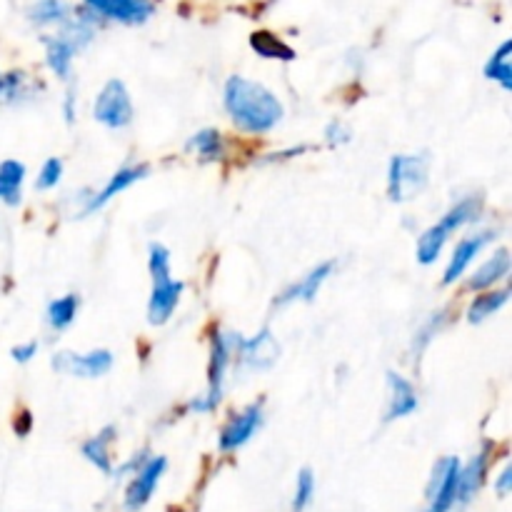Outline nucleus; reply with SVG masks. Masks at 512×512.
Segmentation results:
<instances>
[{"label": "nucleus", "instance_id": "obj_1", "mask_svg": "<svg viewBox=\"0 0 512 512\" xmlns=\"http://www.w3.org/2000/svg\"><path fill=\"white\" fill-rule=\"evenodd\" d=\"M225 110L245 133H268L283 118L280 100L268 88L240 75L225 83Z\"/></svg>", "mask_w": 512, "mask_h": 512}, {"label": "nucleus", "instance_id": "obj_2", "mask_svg": "<svg viewBox=\"0 0 512 512\" xmlns=\"http://www.w3.org/2000/svg\"><path fill=\"white\" fill-rule=\"evenodd\" d=\"M240 335L238 333H215L213 343H210V370H208V390L205 395H200L198 400L190 403V410L195 413H210L220 405L223 400V383H225V373H228L230 365V355L238 350L240 345Z\"/></svg>", "mask_w": 512, "mask_h": 512}, {"label": "nucleus", "instance_id": "obj_3", "mask_svg": "<svg viewBox=\"0 0 512 512\" xmlns=\"http://www.w3.org/2000/svg\"><path fill=\"white\" fill-rule=\"evenodd\" d=\"M478 213H480L478 198H468V200H463V203L455 205L453 210H448L438 225H433V228H428L423 235H420V240H418L420 263L423 265L435 263V260H438V255L443 253V248H445V243H448L450 235H453L455 230L463 228V225L473 223V220L478 218Z\"/></svg>", "mask_w": 512, "mask_h": 512}, {"label": "nucleus", "instance_id": "obj_4", "mask_svg": "<svg viewBox=\"0 0 512 512\" xmlns=\"http://www.w3.org/2000/svg\"><path fill=\"white\" fill-rule=\"evenodd\" d=\"M430 160L425 155H395L390 160L388 193L395 203L415 198L428 183Z\"/></svg>", "mask_w": 512, "mask_h": 512}, {"label": "nucleus", "instance_id": "obj_5", "mask_svg": "<svg viewBox=\"0 0 512 512\" xmlns=\"http://www.w3.org/2000/svg\"><path fill=\"white\" fill-rule=\"evenodd\" d=\"M83 10L95 20L140 25L155 13L153 0H83Z\"/></svg>", "mask_w": 512, "mask_h": 512}, {"label": "nucleus", "instance_id": "obj_6", "mask_svg": "<svg viewBox=\"0 0 512 512\" xmlns=\"http://www.w3.org/2000/svg\"><path fill=\"white\" fill-rule=\"evenodd\" d=\"M95 120L108 128H125L133 120V103L120 80H108L95 100Z\"/></svg>", "mask_w": 512, "mask_h": 512}, {"label": "nucleus", "instance_id": "obj_7", "mask_svg": "<svg viewBox=\"0 0 512 512\" xmlns=\"http://www.w3.org/2000/svg\"><path fill=\"white\" fill-rule=\"evenodd\" d=\"M458 478L460 460L445 458L435 465L433 480H430V510L428 512H448L458 503Z\"/></svg>", "mask_w": 512, "mask_h": 512}, {"label": "nucleus", "instance_id": "obj_8", "mask_svg": "<svg viewBox=\"0 0 512 512\" xmlns=\"http://www.w3.org/2000/svg\"><path fill=\"white\" fill-rule=\"evenodd\" d=\"M165 468H168V460L165 458H148L143 465H140L138 475H135L133 483L128 485V493H125V510L128 512L140 510L150 498H153Z\"/></svg>", "mask_w": 512, "mask_h": 512}, {"label": "nucleus", "instance_id": "obj_9", "mask_svg": "<svg viewBox=\"0 0 512 512\" xmlns=\"http://www.w3.org/2000/svg\"><path fill=\"white\" fill-rule=\"evenodd\" d=\"M153 293H150L148 303V320L153 325L168 323L173 310L178 308L180 295H183V283L170 278V273L153 275Z\"/></svg>", "mask_w": 512, "mask_h": 512}, {"label": "nucleus", "instance_id": "obj_10", "mask_svg": "<svg viewBox=\"0 0 512 512\" xmlns=\"http://www.w3.org/2000/svg\"><path fill=\"white\" fill-rule=\"evenodd\" d=\"M260 423H263V403L248 405L240 415H235L220 433V450L223 453H233V450L243 448L255 433H258Z\"/></svg>", "mask_w": 512, "mask_h": 512}, {"label": "nucleus", "instance_id": "obj_11", "mask_svg": "<svg viewBox=\"0 0 512 512\" xmlns=\"http://www.w3.org/2000/svg\"><path fill=\"white\" fill-rule=\"evenodd\" d=\"M55 370L65 375H78V378H100L113 365V355L108 350H93V353L75 355V353H60L55 358Z\"/></svg>", "mask_w": 512, "mask_h": 512}, {"label": "nucleus", "instance_id": "obj_12", "mask_svg": "<svg viewBox=\"0 0 512 512\" xmlns=\"http://www.w3.org/2000/svg\"><path fill=\"white\" fill-rule=\"evenodd\" d=\"M235 353L240 355V363H243L245 370H268L273 368L275 360H278L280 348L278 343H275L273 333H270V330H263V333L255 335L253 340H240Z\"/></svg>", "mask_w": 512, "mask_h": 512}, {"label": "nucleus", "instance_id": "obj_13", "mask_svg": "<svg viewBox=\"0 0 512 512\" xmlns=\"http://www.w3.org/2000/svg\"><path fill=\"white\" fill-rule=\"evenodd\" d=\"M493 238H495L493 233H478V235H470V238H465L463 243H460L458 248H455L453 258H450L448 270H445L443 283L445 285L455 283V280H458L460 275H463L465 270H468V265L473 263L475 258H478L480 250H483L485 245H488Z\"/></svg>", "mask_w": 512, "mask_h": 512}, {"label": "nucleus", "instance_id": "obj_14", "mask_svg": "<svg viewBox=\"0 0 512 512\" xmlns=\"http://www.w3.org/2000/svg\"><path fill=\"white\" fill-rule=\"evenodd\" d=\"M333 270H335V263H323V265H318L315 270H310V273L305 275L300 283H295L293 288H288L283 295H280L278 305L298 303V300H303V303H310V300L318 295L320 285L328 280V275H333Z\"/></svg>", "mask_w": 512, "mask_h": 512}, {"label": "nucleus", "instance_id": "obj_15", "mask_svg": "<svg viewBox=\"0 0 512 512\" xmlns=\"http://www.w3.org/2000/svg\"><path fill=\"white\" fill-rule=\"evenodd\" d=\"M148 173H150L148 165H133V168L118 170V173H115L113 178L108 180V185H105V188L100 190V193L95 195V198H90V203H88V208H85V213H90V210L103 208V205L108 203V200H113L115 195L120 193V190L130 188V185L138 183V180H143Z\"/></svg>", "mask_w": 512, "mask_h": 512}, {"label": "nucleus", "instance_id": "obj_16", "mask_svg": "<svg viewBox=\"0 0 512 512\" xmlns=\"http://www.w3.org/2000/svg\"><path fill=\"white\" fill-rule=\"evenodd\" d=\"M388 383L390 393H393L388 408V420H398L413 413V410L418 408V395H415L413 383H408V380L398 373H388Z\"/></svg>", "mask_w": 512, "mask_h": 512}, {"label": "nucleus", "instance_id": "obj_17", "mask_svg": "<svg viewBox=\"0 0 512 512\" xmlns=\"http://www.w3.org/2000/svg\"><path fill=\"white\" fill-rule=\"evenodd\" d=\"M485 473H488V453H478L473 460H470L468 468H460L458 478V503H470L473 495L478 493L480 485H483Z\"/></svg>", "mask_w": 512, "mask_h": 512}, {"label": "nucleus", "instance_id": "obj_18", "mask_svg": "<svg viewBox=\"0 0 512 512\" xmlns=\"http://www.w3.org/2000/svg\"><path fill=\"white\" fill-rule=\"evenodd\" d=\"M508 273H510V253L508 250H498V253H495L493 258H490L488 263H485L483 268H480L478 273L470 278L468 288L470 290L493 288V285L500 283V280H503Z\"/></svg>", "mask_w": 512, "mask_h": 512}, {"label": "nucleus", "instance_id": "obj_19", "mask_svg": "<svg viewBox=\"0 0 512 512\" xmlns=\"http://www.w3.org/2000/svg\"><path fill=\"white\" fill-rule=\"evenodd\" d=\"M25 180V165L18 160H3L0 163V200L5 205L20 203V188Z\"/></svg>", "mask_w": 512, "mask_h": 512}, {"label": "nucleus", "instance_id": "obj_20", "mask_svg": "<svg viewBox=\"0 0 512 512\" xmlns=\"http://www.w3.org/2000/svg\"><path fill=\"white\" fill-rule=\"evenodd\" d=\"M75 43L68 35L58 33L55 38L45 40V55H48V65L60 75V78H68L70 73V60L75 55Z\"/></svg>", "mask_w": 512, "mask_h": 512}, {"label": "nucleus", "instance_id": "obj_21", "mask_svg": "<svg viewBox=\"0 0 512 512\" xmlns=\"http://www.w3.org/2000/svg\"><path fill=\"white\" fill-rule=\"evenodd\" d=\"M250 48L260 55V58L270 60H293L295 50L288 43L278 38V35L268 33V30H258V33L250 35Z\"/></svg>", "mask_w": 512, "mask_h": 512}, {"label": "nucleus", "instance_id": "obj_22", "mask_svg": "<svg viewBox=\"0 0 512 512\" xmlns=\"http://www.w3.org/2000/svg\"><path fill=\"white\" fill-rule=\"evenodd\" d=\"M485 75L490 80H498L503 85V90H512V40H505L498 50L493 53V58L485 65Z\"/></svg>", "mask_w": 512, "mask_h": 512}, {"label": "nucleus", "instance_id": "obj_23", "mask_svg": "<svg viewBox=\"0 0 512 512\" xmlns=\"http://www.w3.org/2000/svg\"><path fill=\"white\" fill-rule=\"evenodd\" d=\"M508 290H490V293L478 295L473 300V305L468 308V320L470 323H483L490 315L498 313L505 303H508Z\"/></svg>", "mask_w": 512, "mask_h": 512}, {"label": "nucleus", "instance_id": "obj_24", "mask_svg": "<svg viewBox=\"0 0 512 512\" xmlns=\"http://www.w3.org/2000/svg\"><path fill=\"white\" fill-rule=\"evenodd\" d=\"M113 435H115L113 428H105L103 433L95 435V438H90L88 443L83 445L85 458H88L95 468L103 470V473H113V465H110V455H108V443Z\"/></svg>", "mask_w": 512, "mask_h": 512}, {"label": "nucleus", "instance_id": "obj_25", "mask_svg": "<svg viewBox=\"0 0 512 512\" xmlns=\"http://www.w3.org/2000/svg\"><path fill=\"white\" fill-rule=\"evenodd\" d=\"M70 18V5L63 0H38V3L30 8V20L38 25H53V23H65Z\"/></svg>", "mask_w": 512, "mask_h": 512}, {"label": "nucleus", "instance_id": "obj_26", "mask_svg": "<svg viewBox=\"0 0 512 512\" xmlns=\"http://www.w3.org/2000/svg\"><path fill=\"white\" fill-rule=\"evenodd\" d=\"M188 148L195 150L203 160H220L225 153L223 138H220L218 130H200V133L190 140Z\"/></svg>", "mask_w": 512, "mask_h": 512}, {"label": "nucleus", "instance_id": "obj_27", "mask_svg": "<svg viewBox=\"0 0 512 512\" xmlns=\"http://www.w3.org/2000/svg\"><path fill=\"white\" fill-rule=\"evenodd\" d=\"M78 313V298L75 295H65V298L53 300L48 305V320L55 330H65L75 320Z\"/></svg>", "mask_w": 512, "mask_h": 512}, {"label": "nucleus", "instance_id": "obj_28", "mask_svg": "<svg viewBox=\"0 0 512 512\" xmlns=\"http://www.w3.org/2000/svg\"><path fill=\"white\" fill-rule=\"evenodd\" d=\"M313 495H315V478L310 470H300L298 475V488H295V498H293V508L295 512H303L313 503Z\"/></svg>", "mask_w": 512, "mask_h": 512}, {"label": "nucleus", "instance_id": "obj_29", "mask_svg": "<svg viewBox=\"0 0 512 512\" xmlns=\"http://www.w3.org/2000/svg\"><path fill=\"white\" fill-rule=\"evenodd\" d=\"M25 93L23 73H0V100H15Z\"/></svg>", "mask_w": 512, "mask_h": 512}, {"label": "nucleus", "instance_id": "obj_30", "mask_svg": "<svg viewBox=\"0 0 512 512\" xmlns=\"http://www.w3.org/2000/svg\"><path fill=\"white\" fill-rule=\"evenodd\" d=\"M60 175H63V163L58 158H50L45 160L43 170L38 175V188L40 190H50L60 183Z\"/></svg>", "mask_w": 512, "mask_h": 512}, {"label": "nucleus", "instance_id": "obj_31", "mask_svg": "<svg viewBox=\"0 0 512 512\" xmlns=\"http://www.w3.org/2000/svg\"><path fill=\"white\" fill-rule=\"evenodd\" d=\"M38 353V343H25V345H15L13 350H10V355H13V360H18V363H28L33 355Z\"/></svg>", "mask_w": 512, "mask_h": 512}, {"label": "nucleus", "instance_id": "obj_32", "mask_svg": "<svg viewBox=\"0 0 512 512\" xmlns=\"http://www.w3.org/2000/svg\"><path fill=\"white\" fill-rule=\"evenodd\" d=\"M328 140H330V143H333V145L345 143V140H350V133H348V130H345L340 123H333V125H330V128H328Z\"/></svg>", "mask_w": 512, "mask_h": 512}, {"label": "nucleus", "instance_id": "obj_33", "mask_svg": "<svg viewBox=\"0 0 512 512\" xmlns=\"http://www.w3.org/2000/svg\"><path fill=\"white\" fill-rule=\"evenodd\" d=\"M495 488H498V493L503 495V498L510 493V488H512V468H510V465H505V470H503V473H500V478H498V483H495Z\"/></svg>", "mask_w": 512, "mask_h": 512}]
</instances>
